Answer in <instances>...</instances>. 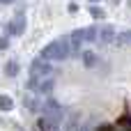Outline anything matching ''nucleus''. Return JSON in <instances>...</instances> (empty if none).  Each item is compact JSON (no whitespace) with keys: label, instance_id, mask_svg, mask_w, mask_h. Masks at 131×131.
<instances>
[{"label":"nucleus","instance_id":"f257e3e1","mask_svg":"<svg viewBox=\"0 0 131 131\" xmlns=\"http://www.w3.org/2000/svg\"><path fill=\"white\" fill-rule=\"evenodd\" d=\"M35 131H131V25L90 23L46 41L28 64Z\"/></svg>","mask_w":131,"mask_h":131},{"label":"nucleus","instance_id":"f03ea898","mask_svg":"<svg viewBox=\"0 0 131 131\" xmlns=\"http://www.w3.org/2000/svg\"><path fill=\"white\" fill-rule=\"evenodd\" d=\"M16 2H23V0H0V7H9V5H16Z\"/></svg>","mask_w":131,"mask_h":131}]
</instances>
